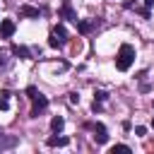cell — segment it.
<instances>
[{"mask_svg":"<svg viewBox=\"0 0 154 154\" xmlns=\"http://www.w3.org/2000/svg\"><path fill=\"white\" fill-rule=\"evenodd\" d=\"M58 17L60 19H70V22H77V12L70 7V0H63L60 10H58Z\"/></svg>","mask_w":154,"mask_h":154,"instance_id":"5","label":"cell"},{"mask_svg":"<svg viewBox=\"0 0 154 154\" xmlns=\"http://www.w3.org/2000/svg\"><path fill=\"white\" fill-rule=\"evenodd\" d=\"M5 65H7V53L0 51V67H5Z\"/></svg>","mask_w":154,"mask_h":154,"instance_id":"17","label":"cell"},{"mask_svg":"<svg viewBox=\"0 0 154 154\" xmlns=\"http://www.w3.org/2000/svg\"><path fill=\"white\" fill-rule=\"evenodd\" d=\"M132 5H137V0H125V2H123V7H125V10H130Z\"/></svg>","mask_w":154,"mask_h":154,"instance_id":"18","label":"cell"},{"mask_svg":"<svg viewBox=\"0 0 154 154\" xmlns=\"http://www.w3.org/2000/svg\"><path fill=\"white\" fill-rule=\"evenodd\" d=\"M26 96L31 99V111H29V116H31V118H38V113H43V111L48 108V99H46L36 87H26Z\"/></svg>","mask_w":154,"mask_h":154,"instance_id":"2","label":"cell"},{"mask_svg":"<svg viewBox=\"0 0 154 154\" xmlns=\"http://www.w3.org/2000/svg\"><path fill=\"white\" fill-rule=\"evenodd\" d=\"M132 63H135V48L130 43H123L118 48V53H116V67L120 72H128L132 67Z\"/></svg>","mask_w":154,"mask_h":154,"instance_id":"1","label":"cell"},{"mask_svg":"<svg viewBox=\"0 0 154 154\" xmlns=\"http://www.w3.org/2000/svg\"><path fill=\"white\" fill-rule=\"evenodd\" d=\"M135 135H137V137H144V135H147V128H144V125H137V128H135Z\"/></svg>","mask_w":154,"mask_h":154,"instance_id":"15","label":"cell"},{"mask_svg":"<svg viewBox=\"0 0 154 154\" xmlns=\"http://www.w3.org/2000/svg\"><path fill=\"white\" fill-rule=\"evenodd\" d=\"M12 53H14L17 58H22V60H31V51H29L26 46H17V43H14V46H12Z\"/></svg>","mask_w":154,"mask_h":154,"instance_id":"8","label":"cell"},{"mask_svg":"<svg viewBox=\"0 0 154 154\" xmlns=\"http://www.w3.org/2000/svg\"><path fill=\"white\" fill-rule=\"evenodd\" d=\"M14 29H17V26H14L12 19H2V22H0V36H2V38H10V36L14 34Z\"/></svg>","mask_w":154,"mask_h":154,"instance_id":"7","label":"cell"},{"mask_svg":"<svg viewBox=\"0 0 154 154\" xmlns=\"http://www.w3.org/2000/svg\"><path fill=\"white\" fill-rule=\"evenodd\" d=\"M75 24H77V31H79V34H89L91 29H96L99 22H96V19H77Z\"/></svg>","mask_w":154,"mask_h":154,"instance_id":"6","label":"cell"},{"mask_svg":"<svg viewBox=\"0 0 154 154\" xmlns=\"http://www.w3.org/2000/svg\"><path fill=\"white\" fill-rule=\"evenodd\" d=\"M19 14H22V17H38L41 10H38V7H31V5H22V7H19Z\"/></svg>","mask_w":154,"mask_h":154,"instance_id":"9","label":"cell"},{"mask_svg":"<svg viewBox=\"0 0 154 154\" xmlns=\"http://www.w3.org/2000/svg\"><path fill=\"white\" fill-rule=\"evenodd\" d=\"M67 43V31H65V26H53L51 29V36H48V46L51 48H63Z\"/></svg>","mask_w":154,"mask_h":154,"instance_id":"3","label":"cell"},{"mask_svg":"<svg viewBox=\"0 0 154 154\" xmlns=\"http://www.w3.org/2000/svg\"><path fill=\"white\" fill-rule=\"evenodd\" d=\"M152 5H154V0H144V7L147 10H152Z\"/></svg>","mask_w":154,"mask_h":154,"instance_id":"19","label":"cell"},{"mask_svg":"<svg viewBox=\"0 0 154 154\" xmlns=\"http://www.w3.org/2000/svg\"><path fill=\"white\" fill-rule=\"evenodd\" d=\"M91 130H94V135H91V137H94V142H96V144H106V142H108V130H106V125H103V123H94V125H91Z\"/></svg>","mask_w":154,"mask_h":154,"instance_id":"4","label":"cell"},{"mask_svg":"<svg viewBox=\"0 0 154 154\" xmlns=\"http://www.w3.org/2000/svg\"><path fill=\"white\" fill-rule=\"evenodd\" d=\"M17 144V137L12 135H0V149H12Z\"/></svg>","mask_w":154,"mask_h":154,"instance_id":"11","label":"cell"},{"mask_svg":"<svg viewBox=\"0 0 154 154\" xmlns=\"http://www.w3.org/2000/svg\"><path fill=\"white\" fill-rule=\"evenodd\" d=\"M116 152H123V154H130V147H128V144H113V147H111V154H116Z\"/></svg>","mask_w":154,"mask_h":154,"instance_id":"14","label":"cell"},{"mask_svg":"<svg viewBox=\"0 0 154 154\" xmlns=\"http://www.w3.org/2000/svg\"><path fill=\"white\" fill-rule=\"evenodd\" d=\"M7 108H10V101L2 96V99H0V111H7Z\"/></svg>","mask_w":154,"mask_h":154,"instance_id":"16","label":"cell"},{"mask_svg":"<svg viewBox=\"0 0 154 154\" xmlns=\"http://www.w3.org/2000/svg\"><path fill=\"white\" fill-rule=\"evenodd\" d=\"M46 144H48V147H65V144H70V140H67V137H48Z\"/></svg>","mask_w":154,"mask_h":154,"instance_id":"12","label":"cell"},{"mask_svg":"<svg viewBox=\"0 0 154 154\" xmlns=\"http://www.w3.org/2000/svg\"><path fill=\"white\" fill-rule=\"evenodd\" d=\"M106 99H108V94H106L103 89H99V91H94V101H96V103H103Z\"/></svg>","mask_w":154,"mask_h":154,"instance_id":"13","label":"cell"},{"mask_svg":"<svg viewBox=\"0 0 154 154\" xmlns=\"http://www.w3.org/2000/svg\"><path fill=\"white\" fill-rule=\"evenodd\" d=\"M63 128H65V118H63V116H53V118H51V130L58 135Z\"/></svg>","mask_w":154,"mask_h":154,"instance_id":"10","label":"cell"}]
</instances>
